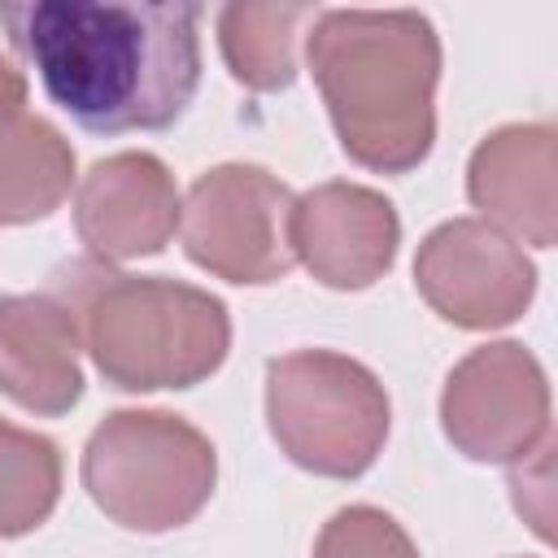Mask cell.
Instances as JSON below:
<instances>
[{
  "label": "cell",
  "instance_id": "cell-1",
  "mask_svg": "<svg viewBox=\"0 0 558 558\" xmlns=\"http://www.w3.org/2000/svg\"><path fill=\"white\" fill-rule=\"evenodd\" d=\"M192 0H0L13 52L83 131H161L201 87Z\"/></svg>",
  "mask_w": 558,
  "mask_h": 558
},
{
  "label": "cell",
  "instance_id": "cell-2",
  "mask_svg": "<svg viewBox=\"0 0 558 558\" xmlns=\"http://www.w3.org/2000/svg\"><path fill=\"white\" fill-rule=\"evenodd\" d=\"M305 65L357 166L405 174L432 153L440 35L418 9H323L305 35Z\"/></svg>",
  "mask_w": 558,
  "mask_h": 558
},
{
  "label": "cell",
  "instance_id": "cell-3",
  "mask_svg": "<svg viewBox=\"0 0 558 558\" xmlns=\"http://www.w3.org/2000/svg\"><path fill=\"white\" fill-rule=\"evenodd\" d=\"M48 292L70 310L105 384L122 392L192 388L227 362L231 314L196 283L78 257L52 270Z\"/></svg>",
  "mask_w": 558,
  "mask_h": 558
},
{
  "label": "cell",
  "instance_id": "cell-4",
  "mask_svg": "<svg viewBox=\"0 0 558 558\" xmlns=\"http://www.w3.org/2000/svg\"><path fill=\"white\" fill-rule=\"evenodd\" d=\"M214 484V440L170 410H113L83 445V488L126 532L157 536L192 523Z\"/></svg>",
  "mask_w": 558,
  "mask_h": 558
},
{
  "label": "cell",
  "instance_id": "cell-5",
  "mask_svg": "<svg viewBox=\"0 0 558 558\" xmlns=\"http://www.w3.org/2000/svg\"><path fill=\"white\" fill-rule=\"evenodd\" d=\"M266 427L292 466L323 480H357L384 453L392 405L357 357L292 349L266 362Z\"/></svg>",
  "mask_w": 558,
  "mask_h": 558
},
{
  "label": "cell",
  "instance_id": "cell-6",
  "mask_svg": "<svg viewBox=\"0 0 558 558\" xmlns=\"http://www.w3.org/2000/svg\"><path fill=\"white\" fill-rule=\"evenodd\" d=\"M296 196L266 166L222 161L187 187L179 205V235L192 266L227 283H279L292 266Z\"/></svg>",
  "mask_w": 558,
  "mask_h": 558
},
{
  "label": "cell",
  "instance_id": "cell-7",
  "mask_svg": "<svg viewBox=\"0 0 558 558\" xmlns=\"http://www.w3.org/2000/svg\"><path fill=\"white\" fill-rule=\"evenodd\" d=\"M440 427L471 462H519L549 436V379L519 340L471 349L440 388Z\"/></svg>",
  "mask_w": 558,
  "mask_h": 558
},
{
  "label": "cell",
  "instance_id": "cell-8",
  "mask_svg": "<svg viewBox=\"0 0 558 558\" xmlns=\"http://www.w3.org/2000/svg\"><path fill=\"white\" fill-rule=\"evenodd\" d=\"M418 296L453 327L493 331L527 314L536 296V266L484 218H449L432 227L414 253Z\"/></svg>",
  "mask_w": 558,
  "mask_h": 558
},
{
  "label": "cell",
  "instance_id": "cell-9",
  "mask_svg": "<svg viewBox=\"0 0 558 558\" xmlns=\"http://www.w3.org/2000/svg\"><path fill=\"white\" fill-rule=\"evenodd\" d=\"M401 218L392 201L366 183H318L296 196L292 253L296 262L336 292H362L384 279L397 262Z\"/></svg>",
  "mask_w": 558,
  "mask_h": 558
},
{
  "label": "cell",
  "instance_id": "cell-10",
  "mask_svg": "<svg viewBox=\"0 0 558 558\" xmlns=\"http://www.w3.org/2000/svg\"><path fill=\"white\" fill-rule=\"evenodd\" d=\"M179 187L161 157L126 148L92 161L74 192V231L105 266L153 257L179 227Z\"/></svg>",
  "mask_w": 558,
  "mask_h": 558
},
{
  "label": "cell",
  "instance_id": "cell-11",
  "mask_svg": "<svg viewBox=\"0 0 558 558\" xmlns=\"http://www.w3.org/2000/svg\"><path fill=\"white\" fill-rule=\"evenodd\" d=\"M466 196L514 244H558V131L510 122L488 131L466 161Z\"/></svg>",
  "mask_w": 558,
  "mask_h": 558
},
{
  "label": "cell",
  "instance_id": "cell-12",
  "mask_svg": "<svg viewBox=\"0 0 558 558\" xmlns=\"http://www.w3.org/2000/svg\"><path fill=\"white\" fill-rule=\"evenodd\" d=\"M78 327L52 292L0 296V392L26 414L57 418L83 397Z\"/></svg>",
  "mask_w": 558,
  "mask_h": 558
},
{
  "label": "cell",
  "instance_id": "cell-13",
  "mask_svg": "<svg viewBox=\"0 0 558 558\" xmlns=\"http://www.w3.org/2000/svg\"><path fill=\"white\" fill-rule=\"evenodd\" d=\"M74 187V148L70 140L35 113H22L0 131V227L39 222Z\"/></svg>",
  "mask_w": 558,
  "mask_h": 558
},
{
  "label": "cell",
  "instance_id": "cell-14",
  "mask_svg": "<svg viewBox=\"0 0 558 558\" xmlns=\"http://www.w3.org/2000/svg\"><path fill=\"white\" fill-rule=\"evenodd\" d=\"M314 17V4H222L218 48L231 78L248 92H288L296 83V35Z\"/></svg>",
  "mask_w": 558,
  "mask_h": 558
},
{
  "label": "cell",
  "instance_id": "cell-15",
  "mask_svg": "<svg viewBox=\"0 0 558 558\" xmlns=\"http://www.w3.org/2000/svg\"><path fill=\"white\" fill-rule=\"evenodd\" d=\"M61 497V449L0 418V536L35 532Z\"/></svg>",
  "mask_w": 558,
  "mask_h": 558
},
{
  "label": "cell",
  "instance_id": "cell-16",
  "mask_svg": "<svg viewBox=\"0 0 558 558\" xmlns=\"http://www.w3.org/2000/svg\"><path fill=\"white\" fill-rule=\"evenodd\" d=\"M314 558H418L410 532L379 506H340L318 541Z\"/></svg>",
  "mask_w": 558,
  "mask_h": 558
},
{
  "label": "cell",
  "instance_id": "cell-17",
  "mask_svg": "<svg viewBox=\"0 0 558 558\" xmlns=\"http://www.w3.org/2000/svg\"><path fill=\"white\" fill-rule=\"evenodd\" d=\"M549 462H554V436H545L532 453H523L519 462H510V497L514 510L532 523V532L541 541L554 536V493H549Z\"/></svg>",
  "mask_w": 558,
  "mask_h": 558
},
{
  "label": "cell",
  "instance_id": "cell-18",
  "mask_svg": "<svg viewBox=\"0 0 558 558\" xmlns=\"http://www.w3.org/2000/svg\"><path fill=\"white\" fill-rule=\"evenodd\" d=\"M22 105H26V74L9 57H0V131H9L22 118Z\"/></svg>",
  "mask_w": 558,
  "mask_h": 558
}]
</instances>
